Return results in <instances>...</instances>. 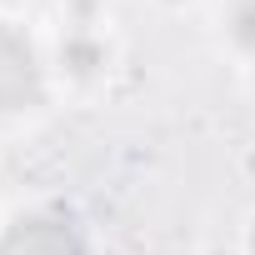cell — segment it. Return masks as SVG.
<instances>
[{"label": "cell", "mask_w": 255, "mask_h": 255, "mask_svg": "<svg viewBox=\"0 0 255 255\" xmlns=\"http://www.w3.org/2000/svg\"><path fill=\"white\" fill-rule=\"evenodd\" d=\"M40 100V65L25 35L0 30V110H25Z\"/></svg>", "instance_id": "obj_1"}, {"label": "cell", "mask_w": 255, "mask_h": 255, "mask_svg": "<svg viewBox=\"0 0 255 255\" xmlns=\"http://www.w3.org/2000/svg\"><path fill=\"white\" fill-rule=\"evenodd\" d=\"M0 255H85V245L65 220H20L5 230Z\"/></svg>", "instance_id": "obj_2"}, {"label": "cell", "mask_w": 255, "mask_h": 255, "mask_svg": "<svg viewBox=\"0 0 255 255\" xmlns=\"http://www.w3.org/2000/svg\"><path fill=\"white\" fill-rule=\"evenodd\" d=\"M230 30H235V40H240L245 50H255V0H240V5H235Z\"/></svg>", "instance_id": "obj_3"}, {"label": "cell", "mask_w": 255, "mask_h": 255, "mask_svg": "<svg viewBox=\"0 0 255 255\" xmlns=\"http://www.w3.org/2000/svg\"><path fill=\"white\" fill-rule=\"evenodd\" d=\"M70 60H75V70H95L100 50H95V45H70Z\"/></svg>", "instance_id": "obj_4"}, {"label": "cell", "mask_w": 255, "mask_h": 255, "mask_svg": "<svg viewBox=\"0 0 255 255\" xmlns=\"http://www.w3.org/2000/svg\"><path fill=\"white\" fill-rule=\"evenodd\" d=\"M250 245H255V235H250Z\"/></svg>", "instance_id": "obj_5"}]
</instances>
